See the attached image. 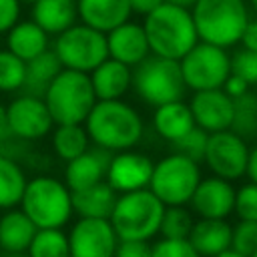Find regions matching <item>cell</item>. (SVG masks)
<instances>
[{
  "instance_id": "cell-46",
  "label": "cell",
  "mask_w": 257,
  "mask_h": 257,
  "mask_svg": "<svg viewBox=\"0 0 257 257\" xmlns=\"http://www.w3.org/2000/svg\"><path fill=\"white\" fill-rule=\"evenodd\" d=\"M165 2H171V4H177V6H183V8H193L197 0H165Z\"/></svg>"
},
{
  "instance_id": "cell-16",
  "label": "cell",
  "mask_w": 257,
  "mask_h": 257,
  "mask_svg": "<svg viewBox=\"0 0 257 257\" xmlns=\"http://www.w3.org/2000/svg\"><path fill=\"white\" fill-rule=\"evenodd\" d=\"M189 108L193 112L195 124L205 133L227 131L233 124L235 102L223 88L197 90L189 100Z\"/></svg>"
},
{
  "instance_id": "cell-19",
  "label": "cell",
  "mask_w": 257,
  "mask_h": 257,
  "mask_svg": "<svg viewBox=\"0 0 257 257\" xmlns=\"http://www.w3.org/2000/svg\"><path fill=\"white\" fill-rule=\"evenodd\" d=\"M78 20L100 32H110L118 24L131 20L133 10L128 0H78Z\"/></svg>"
},
{
  "instance_id": "cell-14",
  "label": "cell",
  "mask_w": 257,
  "mask_h": 257,
  "mask_svg": "<svg viewBox=\"0 0 257 257\" xmlns=\"http://www.w3.org/2000/svg\"><path fill=\"white\" fill-rule=\"evenodd\" d=\"M153 167H155V161L137 149L118 151V153H112L110 157L104 181L118 195L128 193V191L147 189L151 175H153Z\"/></svg>"
},
{
  "instance_id": "cell-44",
  "label": "cell",
  "mask_w": 257,
  "mask_h": 257,
  "mask_svg": "<svg viewBox=\"0 0 257 257\" xmlns=\"http://www.w3.org/2000/svg\"><path fill=\"white\" fill-rule=\"evenodd\" d=\"M128 2H131V10H133V14L147 16V14L153 12L157 6H161L165 0H128Z\"/></svg>"
},
{
  "instance_id": "cell-12",
  "label": "cell",
  "mask_w": 257,
  "mask_h": 257,
  "mask_svg": "<svg viewBox=\"0 0 257 257\" xmlns=\"http://www.w3.org/2000/svg\"><path fill=\"white\" fill-rule=\"evenodd\" d=\"M8 126L12 135L24 143H36L48 137L54 128V120L48 112L44 98L34 94H18L6 104Z\"/></svg>"
},
{
  "instance_id": "cell-8",
  "label": "cell",
  "mask_w": 257,
  "mask_h": 257,
  "mask_svg": "<svg viewBox=\"0 0 257 257\" xmlns=\"http://www.w3.org/2000/svg\"><path fill=\"white\" fill-rule=\"evenodd\" d=\"M201 179V163L173 151L155 163L149 189L165 203V207L189 205Z\"/></svg>"
},
{
  "instance_id": "cell-33",
  "label": "cell",
  "mask_w": 257,
  "mask_h": 257,
  "mask_svg": "<svg viewBox=\"0 0 257 257\" xmlns=\"http://www.w3.org/2000/svg\"><path fill=\"white\" fill-rule=\"evenodd\" d=\"M26 78V62L12 54L8 48H0V92L22 90Z\"/></svg>"
},
{
  "instance_id": "cell-27",
  "label": "cell",
  "mask_w": 257,
  "mask_h": 257,
  "mask_svg": "<svg viewBox=\"0 0 257 257\" xmlns=\"http://www.w3.org/2000/svg\"><path fill=\"white\" fill-rule=\"evenodd\" d=\"M50 147L60 161L68 163L84 151H88L92 143L88 139L84 124H54L50 133Z\"/></svg>"
},
{
  "instance_id": "cell-17",
  "label": "cell",
  "mask_w": 257,
  "mask_h": 257,
  "mask_svg": "<svg viewBox=\"0 0 257 257\" xmlns=\"http://www.w3.org/2000/svg\"><path fill=\"white\" fill-rule=\"evenodd\" d=\"M106 46H108V56L135 68L141 64L149 54V40L143 28V22L126 20L106 32Z\"/></svg>"
},
{
  "instance_id": "cell-10",
  "label": "cell",
  "mask_w": 257,
  "mask_h": 257,
  "mask_svg": "<svg viewBox=\"0 0 257 257\" xmlns=\"http://www.w3.org/2000/svg\"><path fill=\"white\" fill-rule=\"evenodd\" d=\"M181 74L185 86L193 92L223 88L231 74V54L227 48L199 40L181 60Z\"/></svg>"
},
{
  "instance_id": "cell-45",
  "label": "cell",
  "mask_w": 257,
  "mask_h": 257,
  "mask_svg": "<svg viewBox=\"0 0 257 257\" xmlns=\"http://www.w3.org/2000/svg\"><path fill=\"white\" fill-rule=\"evenodd\" d=\"M245 175L249 177L251 183H257V145L249 149V161H247V171Z\"/></svg>"
},
{
  "instance_id": "cell-37",
  "label": "cell",
  "mask_w": 257,
  "mask_h": 257,
  "mask_svg": "<svg viewBox=\"0 0 257 257\" xmlns=\"http://www.w3.org/2000/svg\"><path fill=\"white\" fill-rule=\"evenodd\" d=\"M233 213L243 221H257V183H245L235 191Z\"/></svg>"
},
{
  "instance_id": "cell-53",
  "label": "cell",
  "mask_w": 257,
  "mask_h": 257,
  "mask_svg": "<svg viewBox=\"0 0 257 257\" xmlns=\"http://www.w3.org/2000/svg\"><path fill=\"white\" fill-rule=\"evenodd\" d=\"M255 98H257V92H255Z\"/></svg>"
},
{
  "instance_id": "cell-11",
  "label": "cell",
  "mask_w": 257,
  "mask_h": 257,
  "mask_svg": "<svg viewBox=\"0 0 257 257\" xmlns=\"http://www.w3.org/2000/svg\"><path fill=\"white\" fill-rule=\"evenodd\" d=\"M247 161H249V145L243 137H239L231 128L209 133L203 165L211 171V175L227 181H237L245 177Z\"/></svg>"
},
{
  "instance_id": "cell-28",
  "label": "cell",
  "mask_w": 257,
  "mask_h": 257,
  "mask_svg": "<svg viewBox=\"0 0 257 257\" xmlns=\"http://www.w3.org/2000/svg\"><path fill=\"white\" fill-rule=\"evenodd\" d=\"M62 70L60 60L56 58V54L52 52V48H48L46 52H42L40 56L32 58L26 62V78H24V86L22 92L26 94H34V96H44L48 84L54 80V76Z\"/></svg>"
},
{
  "instance_id": "cell-1",
  "label": "cell",
  "mask_w": 257,
  "mask_h": 257,
  "mask_svg": "<svg viewBox=\"0 0 257 257\" xmlns=\"http://www.w3.org/2000/svg\"><path fill=\"white\" fill-rule=\"evenodd\" d=\"M84 128L94 147L110 153L135 149L145 135L141 112L122 98L96 100L84 120Z\"/></svg>"
},
{
  "instance_id": "cell-51",
  "label": "cell",
  "mask_w": 257,
  "mask_h": 257,
  "mask_svg": "<svg viewBox=\"0 0 257 257\" xmlns=\"http://www.w3.org/2000/svg\"><path fill=\"white\" fill-rule=\"evenodd\" d=\"M251 257H257V251H255V253H253V255H251Z\"/></svg>"
},
{
  "instance_id": "cell-34",
  "label": "cell",
  "mask_w": 257,
  "mask_h": 257,
  "mask_svg": "<svg viewBox=\"0 0 257 257\" xmlns=\"http://www.w3.org/2000/svg\"><path fill=\"white\" fill-rule=\"evenodd\" d=\"M207 137L209 133H205L199 126H193L185 137H181L179 141L171 143L175 153H181L197 163H203V155H205V147H207Z\"/></svg>"
},
{
  "instance_id": "cell-35",
  "label": "cell",
  "mask_w": 257,
  "mask_h": 257,
  "mask_svg": "<svg viewBox=\"0 0 257 257\" xmlns=\"http://www.w3.org/2000/svg\"><path fill=\"white\" fill-rule=\"evenodd\" d=\"M231 249L241 253L243 257H251L257 251V221L239 219V223L233 225Z\"/></svg>"
},
{
  "instance_id": "cell-52",
  "label": "cell",
  "mask_w": 257,
  "mask_h": 257,
  "mask_svg": "<svg viewBox=\"0 0 257 257\" xmlns=\"http://www.w3.org/2000/svg\"><path fill=\"white\" fill-rule=\"evenodd\" d=\"M70 2H78V0H70Z\"/></svg>"
},
{
  "instance_id": "cell-26",
  "label": "cell",
  "mask_w": 257,
  "mask_h": 257,
  "mask_svg": "<svg viewBox=\"0 0 257 257\" xmlns=\"http://www.w3.org/2000/svg\"><path fill=\"white\" fill-rule=\"evenodd\" d=\"M118 193L106 183L100 181L92 187L72 193V207L78 217H96V219H110Z\"/></svg>"
},
{
  "instance_id": "cell-2",
  "label": "cell",
  "mask_w": 257,
  "mask_h": 257,
  "mask_svg": "<svg viewBox=\"0 0 257 257\" xmlns=\"http://www.w3.org/2000/svg\"><path fill=\"white\" fill-rule=\"evenodd\" d=\"M143 18L151 54L181 60L199 42V34L189 8L163 2Z\"/></svg>"
},
{
  "instance_id": "cell-15",
  "label": "cell",
  "mask_w": 257,
  "mask_h": 257,
  "mask_svg": "<svg viewBox=\"0 0 257 257\" xmlns=\"http://www.w3.org/2000/svg\"><path fill=\"white\" fill-rule=\"evenodd\" d=\"M235 187L233 181L221 177H205L199 181L189 209L201 219H227L235 209Z\"/></svg>"
},
{
  "instance_id": "cell-5",
  "label": "cell",
  "mask_w": 257,
  "mask_h": 257,
  "mask_svg": "<svg viewBox=\"0 0 257 257\" xmlns=\"http://www.w3.org/2000/svg\"><path fill=\"white\" fill-rule=\"evenodd\" d=\"M163 213L165 203L147 187L120 193L108 221L120 241H151L159 235Z\"/></svg>"
},
{
  "instance_id": "cell-49",
  "label": "cell",
  "mask_w": 257,
  "mask_h": 257,
  "mask_svg": "<svg viewBox=\"0 0 257 257\" xmlns=\"http://www.w3.org/2000/svg\"><path fill=\"white\" fill-rule=\"evenodd\" d=\"M2 257H28L26 253H20V255H14V253H2Z\"/></svg>"
},
{
  "instance_id": "cell-48",
  "label": "cell",
  "mask_w": 257,
  "mask_h": 257,
  "mask_svg": "<svg viewBox=\"0 0 257 257\" xmlns=\"http://www.w3.org/2000/svg\"><path fill=\"white\" fill-rule=\"evenodd\" d=\"M247 4H249V6H251V10L257 14V0H247Z\"/></svg>"
},
{
  "instance_id": "cell-20",
  "label": "cell",
  "mask_w": 257,
  "mask_h": 257,
  "mask_svg": "<svg viewBox=\"0 0 257 257\" xmlns=\"http://www.w3.org/2000/svg\"><path fill=\"white\" fill-rule=\"evenodd\" d=\"M88 76H90L96 100L124 98V94L133 88V68L110 56L102 60Z\"/></svg>"
},
{
  "instance_id": "cell-30",
  "label": "cell",
  "mask_w": 257,
  "mask_h": 257,
  "mask_svg": "<svg viewBox=\"0 0 257 257\" xmlns=\"http://www.w3.org/2000/svg\"><path fill=\"white\" fill-rule=\"evenodd\" d=\"M28 257H70L68 233L62 229H38L26 251Z\"/></svg>"
},
{
  "instance_id": "cell-21",
  "label": "cell",
  "mask_w": 257,
  "mask_h": 257,
  "mask_svg": "<svg viewBox=\"0 0 257 257\" xmlns=\"http://www.w3.org/2000/svg\"><path fill=\"white\" fill-rule=\"evenodd\" d=\"M233 225L227 219H195V225L189 233V243L201 257H215L231 249Z\"/></svg>"
},
{
  "instance_id": "cell-13",
  "label": "cell",
  "mask_w": 257,
  "mask_h": 257,
  "mask_svg": "<svg viewBox=\"0 0 257 257\" xmlns=\"http://www.w3.org/2000/svg\"><path fill=\"white\" fill-rule=\"evenodd\" d=\"M120 239L108 219L78 217L68 231L70 257H114Z\"/></svg>"
},
{
  "instance_id": "cell-50",
  "label": "cell",
  "mask_w": 257,
  "mask_h": 257,
  "mask_svg": "<svg viewBox=\"0 0 257 257\" xmlns=\"http://www.w3.org/2000/svg\"><path fill=\"white\" fill-rule=\"evenodd\" d=\"M20 2H22V4H30V6H32V4H34V2H38V0H20Z\"/></svg>"
},
{
  "instance_id": "cell-25",
  "label": "cell",
  "mask_w": 257,
  "mask_h": 257,
  "mask_svg": "<svg viewBox=\"0 0 257 257\" xmlns=\"http://www.w3.org/2000/svg\"><path fill=\"white\" fill-rule=\"evenodd\" d=\"M30 16L48 36H56L78 22L76 2L70 0H38L32 4Z\"/></svg>"
},
{
  "instance_id": "cell-22",
  "label": "cell",
  "mask_w": 257,
  "mask_h": 257,
  "mask_svg": "<svg viewBox=\"0 0 257 257\" xmlns=\"http://www.w3.org/2000/svg\"><path fill=\"white\" fill-rule=\"evenodd\" d=\"M38 227L20 209H6L0 215V251L2 253H26Z\"/></svg>"
},
{
  "instance_id": "cell-39",
  "label": "cell",
  "mask_w": 257,
  "mask_h": 257,
  "mask_svg": "<svg viewBox=\"0 0 257 257\" xmlns=\"http://www.w3.org/2000/svg\"><path fill=\"white\" fill-rule=\"evenodd\" d=\"M30 143H24L20 139H16L8 126V116H6V104L0 100V155H6V157H12L18 161V155L16 151H20L22 147H26Z\"/></svg>"
},
{
  "instance_id": "cell-43",
  "label": "cell",
  "mask_w": 257,
  "mask_h": 257,
  "mask_svg": "<svg viewBox=\"0 0 257 257\" xmlns=\"http://www.w3.org/2000/svg\"><path fill=\"white\" fill-rule=\"evenodd\" d=\"M239 44L243 48H247V50H255L257 52V18L247 22V26H245V30L241 34Z\"/></svg>"
},
{
  "instance_id": "cell-29",
  "label": "cell",
  "mask_w": 257,
  "mask_h": 257,
  "mask_svg": "<svg viewBox=\"0 0 257 257\" xmlns=\"http://www.w3.org/2000/svg\"><path fill=\"white\" fill-rule=\"evenodd\" d=\"M28 177L20 161L0 155V211L20 205Z\"/></svg>"
},
{
  "instance_id": "cell-31",
  "label": "cell",
  "mask_w": 257,
  "mask_h": 257,
  "mask_svg": "<svg viewBox=\"0 0 257 257\" xmlns=\"http://www.w3.org/2000/svg\"><path fill=\"white\" fill-rule=\"evenodd\" d=\"M195 225V213L187 205H171L165 207L161 221V237L167 239H189V233Z\"/></svg>"
},
{
  "instance_id": "cell-32",
  "label": "cell",
  "mask_w": 257,
  "mask_h": 257,
  "mask_svg": "<svg viewBox=\"0 0 257 257\" xmlns=\"http://www.w3.org/2000/svg\"><path fill=\"white\" fill-rule=\"evenodd\" d=\"M235 102V112H233V124L231 131L237 133L239 137L255 139L257 137V98L249 90L247 94L239 96L233 100Z\"/></svg>"
},
{
  "instance_id": "cell-42",
  "label": "cell",
  "mask_w": 257,
  "mask_h": 257,
  "mask_svg": "<svg viewBox=\"0 0 257 257\" xmlns=\"http://www.w3.org/2000/svg\"><path fill=\"white\" fill-rule=\"evenodd\" d=\"M223 90L235 100V98H239V96H243V94H247L249 90H251V86L241 78V76H237V74H229V78L225 80V84H223Z\"/></svg>"
},
{
  "instance_id": "cell-24",
  "label": "cell",
  "mask_w": 257,
  "mask_h": 257,
  "mask_svg": "<svg viewBox=\"0 0 257 257\" xmlns=\"http://www.w3.org/2000/svg\"><path fill=\"white\" fill-rule=\"evenodd\" d=\"M6 48L24 62H28L50 48V36L32 18L18 20L6 32Z\"/></svg>"
},
{
  "instance_id": "cell-38",
  "label": "cell",
  "mask_w": 257,
  "mask_h": 257,
  "mask_svg": "<svg viewBox=\"0 0 257 257\" xmlns=\"http://www.w3.org/2000/svg\"><path fill=\"white\" fill-rule=\"evenodd\" d=\"M151 257H201L189 239H167L161 237L151 245Z\"/></svg>"
},
{
  "instance_id": "cell-36",
  "label": "cell",
  "mask_w": 257,
  "mask_h": 257,
  "mask_svg": "<svg viewBox=\"0 0 257 257\" xmlns=\"http://www.w3.org/2000/svg\"><path fill=\"white\" fill-rule=\"evenodd\" d=\"M231 72L241 76L249 86H257V52L239 48L231 54Z\"/></svg>"
},
{
  "instance_id": "cell-6",
  "label": "cell",
  "mask_w": 257,
  "mask_h": 257,
  "mask_svg": "<svg viewBox=\"0 0 257 257\" xmlns=\"http://www.w3.org/2000/svg\"><path fill=\"white\" fill-rule=\"evenodd\" d=\"M42 98L54 124H84L96 102L90 76L70 68H62L54 76Z\"/></svg>"
},
{
  "instance_id": "cell-4",
  "label": "cell",
  "mask_w": 257,
  "mask_h": 257,
  "mask_svg": "<svg viewBox=\"0 0 257 257\" xmlns=\"http://www.w3.org/2000/svg\"><path fill=\"white\" fill-rule=\"evenodd\" d=\"M191 16L199 40L221 48L239 44L251 20L247 0H197L191 8Z\"/></svg>"
},
{
  "instance_id": "cell-47",
  "label": "cell",
  "mask_w": 257,
  "mask_h": 257,
  "mask_svg": "<svg viewBox=\"0 0 257 257\" xmlns=\"http://www.w3.org/2000/svg\"><path fill=\"white\" fill-rule=\"evenodd\" d=\"M215 257H243V255L237 253V251H233V249H227V251H223V253H219V255H215Z\"/></svg>"
},
{
  "instance_id": "cell-41",
  "label": "cell",
  "mask_w": 257,
  "mask_h": 257,
  "mask_svg": "<svg viewBox=\"0 0 257 257\" xmlns=\"http://www.w3.org/2000/svg\"><path fill=\"white\" fill-rule=\"evenodd\" d=\"M114 257H151L149 241H120Z\"/></svg>"
},
{
  "instance_id": "cell-18",
  "label": "cell",
  "mask_w": 257,
  "mask_h": 257,
  "mask_svg": "<svg viewBox=\"0 0 257 257\" xmlns=\"http://www.w3.org/2000/svg\"><path fill=\"white\" fill-rule=\"evenodd\" d=\"M112 153L104 151L100 147H90L76 159L68 161L64 167V183L66 187L74 191H82L86 187H92L106 179V169L110 163Z\"/></svg>"
},
{
  "instance_id": "cell-9",
  "label": "cell",
  "mask_w": 257,
  "mask_h": 257,
  "mask_svg": "<svg viewBox=\"0 0 257 257\" xmlns=\"http://www.w3.org/2000/svg\"><path fill=\"white\" fill-rule=\"evenodd\" d=\"M50 48L60 60L62 68L86 74H90L102 60L108 58L106 34L82 22H76L64 32L56 34Z\"/></svg>"
},
{
  "instance_id": "cell-7",
  "label": "cell",
  "mask_w": 257,
  "mask_h": 257,
  "mask_svg": "<svg viewBox=\"0 0 257 257\" xmlns=\"http://www.w3.org/2000/svg\"><path fill=\"white\" fill-rule=\"evenodd\" d=\"M139 100L149 106H161L173 100H183L187 86L181 74L179 60L149 54L133 68V88Z\"/></svg>"
},
{
  "instance_id": "cell-3",
  "label": "cell",
  "mask_w": 257,
  "mask_h": 257,
  "mask_svg": "<svg viewBox=\"0 0 257 257\" xmlns=\"http://www.w3.org/2000/svg\"><path fill=\"white\" fill-rule=\"evenodd\" d=\"M18 207L38 229H62L74 215L72 191L64 181L50 175L28 179Z\"/></svg>"
},
{
  "instance_id": "cell-40",
  "label": "cell",
  "mask_w": 257,
  "mask_h": 257,
  "mask_svg": "<svg viewBox=\"0 0 257 257\" xmlns=\"http://www.w3.org/2000/svg\"><path fill=\"white\" fill-rule=\"evenodd\" d=\"M22 14L20 0H0V34H6Z\"/></svg>"
},
{
  "instance_id": "cell-23",
  "label": "cell",
  "mask_w": 257,
  "mask_h": 257,
  "mask_svg": "<svg viewBox=\"0 0 257 257\" xmlns=\"http://www.w3.org/2000/svg\"><path fill=\"white\" fill-rule=\"evenodd\" d=\"M151 122H153L155 133L161 139H165L167 143L179 141L193 126H197L193 112L189 108V102H185V100H173V102L155 106Z\"/></svg>"
}]
</instances>
